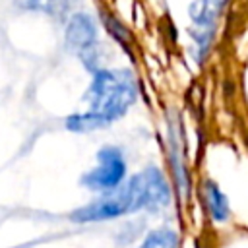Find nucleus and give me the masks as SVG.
<instances>
[{
	"mask_svg": "<svg viewBox=\"0 0 248 248\" xmlns=\"http://www.w3.org/2000/svg\"><path fill=\"white\" fill-rule=\"evenodd\" d=\"M172 203V186L167 174L149 165L143 170L128 176V180L108 192L93 198L91 202L72 209L68 221L74 225H97L116 221L134 213H161Z\"/></svg>",
	"mask_w": 248,
	"mask_h": 248,
	"instance_id": "nucleus-1",
	"label": "nucleus"
},
{
	"mask_svg": "<svg viewBox=\"0 0 248 248\" xmlns=\"http://www.w3.org/2000/svg\"><path fill=\"white\" fill-rule=\"evenodd\" d=\"M138 99V81L126 68H103L93 74L85 91L87 110L93 112L105 128L122 118Z\"/></svg>",
	"mask_w": 248,
	"mask_h": 248,
	"instance_id": "nucleus-2",
	"label": "nucleus"
},
{
	"mask_svg": "<svg viewBox=\"0 0 248 248\" xmlns=\"http://www.w3.org/2000/svg\"><path fill=\"white\" fill-rule=\"evenodd\" d=\"M126 180H128V163L124 151L118 145H103L95 153V165L81 174L79 184L85 190L101 196L120 188Z\"/></svg>",
	"mask_w": 248,
	"mask_h": 248,
	"instance_id": "nucleus-3",
	"label": "nucleus"
},
{
	"mask_svg": "<svg viewBox=\"0 0 248 248\" xmlns=\"http://www.w3.org/2000/svg\"><path fill=\"white\" fill-rule=\"evenodd\" d=\"M99 31H97V21L93 16L85 12H74L64 27V43L68 50L76 52L78 56L95 46L99 41Z\"/></svg>",
	"mask_w": 248,
	"mask_h": 248,
	"instance_id": "nucleus-4",
	"label": "nucleus"
},
{
	"mask_svg": "<svg viewBox=\"0 0 248 248\" xmlns=\"http://www.w3.org/2000/svg\"><path fill=\"white\" fill-rule=\"evenodd\" d=\"M169 163H170V172H172L176 194L180 198H188L190 176H188L186 159H184L182 136H180V128L176 126V122H169Z\"/></svg>",
	"mask_w": 248,
	"mask_h": 248,
	"instance_id": "nucleus-5",
	"label": "nucleus"
},
{
	"mask_svg": "<svg viewBox=\"0 0 248 248\" xmlns=\"http://www.w3.org/2000/svg\"><path fill=\"white\" fill-rule=\"evenodd\" d=\"M202 202L207 217L215 225H225L231 219V203L227 194L219 188L215 180H203L202 184Z\"/></svg>",
	"mask_w": 248,
	"mask_h": 248,
	"instance_id": "nucleus-6",
	"label": "nucleus"
},
{
	"mask_svg": "<svg viewBox=\"0 0 248 248\" xmlns=\"http://www.w3.org/2000/svg\"><path fill=\"white\" fill-rule=\"evenodd\" d=\"M229 0H194L188 6V16L198 27H213Z\"/></svg>",
	"mask_w": 248,
	"mask_h": 248,
	"instance_id": "nucleus-7",
	"label": "nucleus"
},
{
	"mask_svg": "<svg viewBox=\"0 0 248 248\" xmlns=\"http://www.w3.org/2000/svg\"><path fill=\"white\" fill-rule=\"evenodd\" d=\"M138 248H180V234L169 225L155 227L141 238Z\"/></svg>",
	"mask_w": 248,
	"mask_h": 248,
	"instance_id": "nucleus-8",
	"label": "nucleus"
},
{
	"mask_svg": "<svg viewBox=\"0 0 248 248\" xmlns=\"http://www.w3.org/2000/svg\"><path fill=\"white\" fill-rule=\"evenodd\" d=\"M101 21H103V25L107 27L108 35H110L116 43H120L122 48H128V45H130V33H128V29H126L112 14H107V12H101Z\"/></svg>",
	"mask_w": 248,
	"mask_h": 248,
	"instance_id": "nucleus-9",
	"label": "nucleus"
},
{
	"mask_svg": "<svg viewBox=\"0 0 248 248\" xmlns=\"http://www.w3.org/2000/svg\"><path fill=\"white\" fill-rule=\"evenodd\" d=\"M194 43H196V60L202 62L203 56L207 54V50L211 48L213 43V27H198L190 31Z\"/></svg>",
	"mask_w": 248,
	"mask_h": 248,
	"instance_id": "nucleus-10",
	"label": "nucleus"
},
{
	"mask_svg": "<svg viewBox=\"0 0 248 248\" xmlns=\"http://www.w3.org/2000/svg\"><path fill=\"white\" fill-rule=\"evenodd\" d=\"M21 8L25 10H31V12H54V6H56V0H19Z\"/></svg>",
	"mask_w": 248,
	"mask_h": 248,
	"instance_id": "nucleus-11",
	"label": "nucleus"
}]
</instances>
